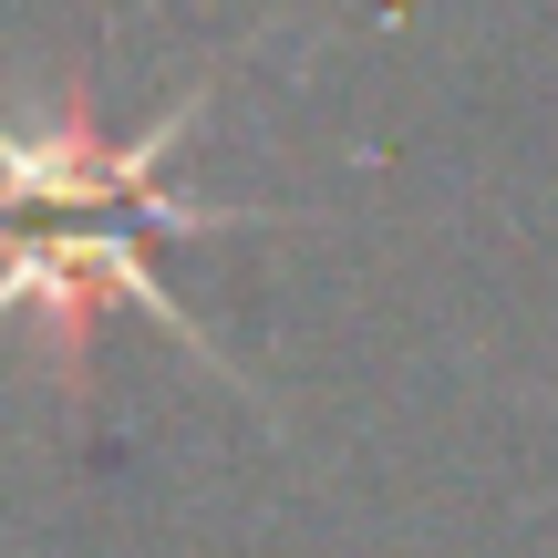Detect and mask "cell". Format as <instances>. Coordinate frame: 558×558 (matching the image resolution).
<instances>
[{"label":"cell","mask_w":558,"mask_h":558,"mask_svg":"<svg viewBox=\"0 0 558 558\" xmlns=\"http://www.w3.org/2000/svg\"><path fill=\"white\" fill-rule=\"evenodd\" d=\"M218 73L186 83L145 135H94V114H52V124H11L0 114V320L41 311L62 341V383L83 403V362H94V311L124 300L156 331H177L186 352L207 362L218 383H239V362H218V341L166 300L145 239H228V228H259L269 207H197L166 186V156L197 135ZM248 393V383H239Z\"/></svg>","instance_id":"1"}]
</instances>
